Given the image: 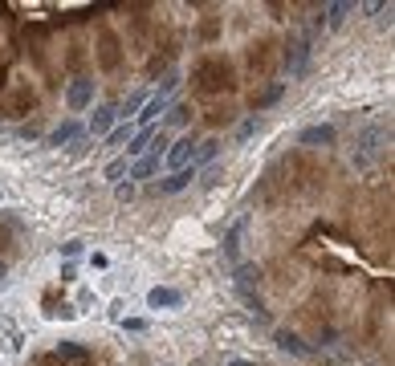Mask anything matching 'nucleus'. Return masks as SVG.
<instances>
[{"label":"nucleus","instance_id":"6e6552de","mask_svg":"<svg viewBox=\"0 0 395 366\" xmlns=\"http://www.w3.org/2000/svg\"><path fill=\"white\" fill-rule=\"evenodd\" d=\"M82 135H86V131H82L78 118H65V122H61V126H58V131H53L49 138H45V143H49V147H74Z\"/></svg>","mask_w":395,"mask_h":366},{"label":"nucleus","instance_id":"412c9836","mask_svg":"<svg viewBox=\"0 0 395 366\" xmlns=\"http://www.w3.org/2000/svg\"><path fill=\"white\" fill-rule=\"evenodd\" d=\"M188 118H192V110H188V106H171V110H167V122H171V126H183Z\"/></svg>","mask_w":395,"mask_h":366},{"label":"nucleus","instance_id":"a878e982","mask_svg":"<svg viewBox=\"0 0 395 366\" xmlns=\"http://www.w3.org/2000/svg\"><path fill=\"white\" fill-rule=\"evenodd\" d=\"M115 192H119V200H135V183H119Z\"/></svg>","mask_w":395,"mask_h":366},{"label":"nucleus","instance_id":"f257e3e1","mask_svg":"<svg viewBox=\"0 0 395 366\" xmlns=\"http://www.w3.org/2000/svg\"><path fill=\"white\" fill-rule=\"evenodd\" d=\"M310 58H314V41L310 37H294L290 41V49H285V70L290 77H302L310 70Z\"/></svg>","mask_w":395,"mask_h":366},{"label":"nucleus","instance_id":"9d476101","mask_svg":"<svg viewBox=\"0 0 395 366\" xmlns=\"http://www.w3.org/2000/svg\"><path fill=\"white\" fill-rule=\"evenodd\" d=\"M147 306L151 309H176V306H183V293L167 289V285H155V289L147 293Z\"/></svg>","mask_w":395,"mask_h":366},{"label":"nucleus","instance_id":"393cba45","mask_svg":"<svg viewBox=\"0 0 395 366\" xmlns=\"http://www.w3.org/2000/svg\"><path fill=\"white\" fill-rule=\"evenodd\" d=\"M74 277H78V265H74V261H65V265H61V281H74Z\"/></svg>","mask_w":395,"mask_h":366},{"label":"nucleus","instance_id":"4468645a","mask_svg":"<svg viewBox=\"0 0 395 366\" xmlns=\"http://www.w3.org/2000/svg\"><path fill=\"white\" fill-rule=\"evenodd\" d=\"M220 147H224V143H220V138H204V143H196V155H192V167H204V163H212V159H216L220 155Z\"/></svg>","mask_w":395,"mask_h":366},{"label":"nucleus","instance_id":"f8f14e48","mask_svg":"<svg viewBox=\"0 0 395 366\" xmlns=\"http://www.w3.org/2000/svg\"><path fill=\"white\" fill-rule=\"evenodd\" d=\"M351 13H355V4H351V0H342V4H322V13H318V17H322V25H326V29H338V25L351 17Z\"/></svg>","mask_w":395,"mask_h":366},{"label":"nucleus","instance_id":"7ed1b4c3","mask_svg":"<svg viewBox=\"0 0 395 366\" xmlns=\"http://www.w3.org/2000/svg\"><path fill=\"white\" fill-rule=\"evenodd\" d=\"M65 106H70L74 115L90 110V106H94V77H74L70 90H65Z\"/></svg>","mask_w":395,"mask_h":366},{"label":"nucleus","instance_id":"f03ea898","mask_svg":"<svg viewBox=\"0 0 395 366\" xmlns=\"http://www.w3.org/2000/svg\"><path fill=\"white\" fill-rule=\"evenodd\" d=\"M192 155H196V138L183 135L163 151V167H167V171H183V167H192Z\"/></svg>","mask_w":395,"mask_h":366},{"label":"nucleus","instance_id":"423d86ee","mask_svg":"<svg viewBox=\"0 0 395 366\" xmlns=\"http://www.w3.org/2000/svg\"><path fill=\"white\" fill-rule=\"evenodd\" d=\"M196 167H183V171H171V175H163V179H159L155 183V192L159 195H179L183 192V188H192V179H196Z\"/></svg>","mask_w":395,"mask_h":366},{"label":"nucleus","instance_id":"b1692460","mask_svg":"<svg viewBox=\"0 0 395 366\" xmlns=\"http://www.w3.org/2000/svg\"><path fill=\"white\" fill-rule=\"evenodd\" d=\"M122 326L131 329V334H143V329H147V322H143V318H127V322H122Z\"/></svg>","mask_w":395,"mask_h":366},{"label":"nucleus","instance_id":"20e7f679","mask_svg":"<svg viewBox=\"0 0 395 366\" xmlns=\"http://www.w3.org/2000/svg\"><path fill=\"white\" fill-rule=\"evenodd\" d=\"M167 110H171V98H163V94L147 98V102H143V110L131 118V126H135V131H147V126H155L159 115H167Z\"/></svg>","mask_w":395,"mask_h":366},{"label":"nucleus","instance_id":"5701e85b","mask_svg":"<svg viewBox=\"0 0 395 366\" xmlns=\"http://www.w3.org/2000/svg\"><path fill=\"white\" fill-rule=\"evenodd\" d=\"M176 86H179V74H167L163 81H159V94H163V98H171V90H176Z\"/></svg>","mask_w":395,"mask_h":366},{"label":"nucleus","instance_id":"2eb2a0df","mask_svg":"<svg viewBox=\"0 0 395 366\" xmlns=\"http://www.w3.org/2000/svg\"><path fill=\"white\" fill-rule=\"evenodd\" d=\"M281 94H285V86H269V90H265V94H257L253 98V110H269V106H273V102H281Z\"/></svg>","mask_w":395,"mask_h":366},{"label":"nucleus","instance_id":"4be33fe9","mask_svg":"<svg viewBox=\"0 0 395 366\" xmlns=\"http://www.w3.org/2000/svg\"><path fill=\"white\" fill-rule=\"evenodd\" d=\"M82 249H86V240H65V244H61V256L74 261V256H82Z\"/></svg>","mask_w":395,"mask_h":366},{"label":"nucleus","instance_id":"f3484780","mask_svg":"<svg viewBox=\"0 0 395 366\" xmlns=\"http://www.w3.org/2000/svg\"><path fill=\"white\" fill-rule=\"evenodd\" d=\"M245 224H249V220H237V224H233V228L224 232V252H228V256H233V252H237V240H240V232H245Z\"/></svg>","mask_w":395,"mask_h":366},{"label":"nucleus","instance_id":"cd10ccee","mask_svg":"<svg viewBox=\"0 0 395 366\" xmlns=\"http://www.w3.org/2000/svg\"><path fill=\"white\" fill-rule=\"evenodd\" d=\"M0 285H4V265H0Z\"/></svg>","mask_w":395,"mask_h":366},{"label":"nucleus","instance_id":"9b49d317","mask_svg":"<svg viewBox=\"0 0 395 366\" xmlns=\"http://www.w3.org/2000/svg\"><path fill=\"white\" fill-rule=\"evenodd\" d=\"M233 285L245 289V293H253V285H261V265H253V261L237 265V269H233Z\"/></svg>","mask_w":395,"mask_h":366},{"label":"nucleus","instance_id":"dca6fc26","mask_svg":"<svg viewBox=\"0 0 395 366\" xmlns=\"http://www.w3.org/2000/svg\"><path fill=\"white\" fill-rule=\"evenodd\" d=\"M58 358H74V362H82V358H90V350L82 346V342H58Z\"/></svg>","mask_w":395,"mask_h":366},{"label":"nucleus","instance_id":"bb28decb","mask_svg":"<svg viewBox=\"0 0 395 366\" xmlns=\"http://www.w3.org/2000/svg\"><path fill=\"white\" fill-rule=\"evenodd\" d=\"M228 366H257V362H249V358H233Z\"/></svg>","mask_w":395,"mask_h":366},{"label":"nucleus","instance_id":"1a4fd4ad","mask_svg":"<svg viewBox=\"0 0 395 366\" xmlns=\"http://www.w3.org/2000/svg\"><path fill=\"white\" fill-rule=\"evenodd\" d=\"M297 143H302V147H330V143H335V126H330V122L306 126V131L297 135Z\"/></svg>","mask_w":395,"mask_h":366},{"label":"nucleus","instance_id":"39448f33","mask_svg":"<svg viewBox=\"0 0 395 366\" xmlns=\"http://www.w3.org/2000/svg\"><path fill=\"white\" fill-rule=\"evenodd\" d=\"M115 126H119V110L115 106H94V115H90V122L82 131H90L94 138H102V135H110Z\"/></svg>","mask_w":395,"mask_h":366},{"label":"nucleus","instance_id":"ddd939ff","mask_svg":"<svg viewBox=\"0 0 395 366\" xmlns=\"http://www.w3.org/2000/svg\"><path fill=\"white\" fill-rule=\"evenodd\" d=\"M277 346L290 350V354H302V358H310V354H314V346H310V342H302V338L290 334V329H277Z\"/></svg>","mask_w":395,"mask_h":366},{"label":"nucleus","instance_id":"a211bd4d","mask_svg":"<svg viewBox=\"0 0 395 366\" xmlns=\"http://www.w3.org/2000/svg\"><path fill=\"white\" fill-rule=\"evenodd\" d=\"M127 167H131V159H127V155L115 159V163H106V179H110V183H119L122 175H127Z\"/></svg>","mask_w":395,"mask_h":366},{"label":"nucleus","instance_id":"aec40b11","mask_svg":"<svg viewBox=\"0 0 395 366\" xmlns=\"http://www.w3.org/2000/svg\"><path fill=\"white\" fill-rule=\"evenodd\" d=\"M127 138H135V126H131V122H122V126L110 131V147H119V143H127Z\"/></svg>","mask_w":395,"mask_h":366},{"label":"nucleus","instance_id":"6ab92c4d","mask_svg":"<svg viewBox=\"0 0 395 366\" xmlns=\"http://www.w3.org/2000/svg\"><path fill=\"white\" fill-rule=\"evenodd\" d=\"M257 131H261V118H257V115H253V118H245V122H240V131H237V138H240V143H245V138H253V135H257Z\"/></svg>","mask_w":395,"mask_h":366},{"label":"nucleus","instance_id":"0eeeda50","mask_svg":"<svg viewBox=\"0 0 395 366\" xmlns=\"http://www.w3.org/2000/svg\"><path fill=\"white\" fill-rule=\"evenodd\" d=\"M159 167H163V155H143V159H135V163L127 167V179H131V183H138V179H155Z\"/></svg>","mask_w":395,"mask_h":366}]
</instances>
